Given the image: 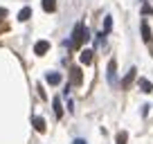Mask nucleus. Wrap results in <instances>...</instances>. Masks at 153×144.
Returning <instances> with one entry per match:
<instances>
[{"label": "nucleus", "instance_id": "nucleus-1", "mask_svg": "<svg viewBox=\"0 0 153 144\" xmlns=\"http://www.w3.org/2000/svg\"><path fill=\"white\" fill-rule=\"evenodd\" d=\"M48 48H50V45L45 43V41H43V43H38V45H36V54H43V52H45Z\"/></svg>", "mask_w": 153, "mask_h": 144}, {"label": "nucleus", "instance_id": "nucleus-2", "mask_svg": "<svg viewBox=\"0 0 153 144\" xmlns=\"http://www.w3.org/2000/svg\"><path fill=\"white\" fill-rule=\"evenodd\" d=\"M90 54H92V52H83V54H81V61H83V63H90V61H92Z\"/></svg>", "mask_w": 153, "mask_h": 144}, {"label": "nucleus", "instance_id": "nucleus-3", "mask_svg": "<svg viewBox=\"0 0 153 144\" xmlns=\"http://www.w3.org/2000/svg\"><path fill=\"white\" fill-rule=\"evenodd\" d=\"M34 124H36L38 131H45V122H43V120H34Z\"/></svg>", "mask_w": 153, "mask_h": 144}, {"label": "nucleus", "instance_id": "nucleus-4", "mask_svg": "<svg viewBox=\"0 0 153 144\" xmlns=\"http://www.w3.org/2000/svg\"><path fill=\"white\" fill-rule=\"evenodd\" d=\"M45 9H50V11L54 9V0H45Z\"/></svg>", "mask_w": 153, "mask_h": 144}, {"label": "nucleus", "instance_id": "nucleus-5", "mask_svg": "<svg viewBox=\"0 0 153 144\" xmlns=\"http://www.w3.org/2000/svg\"><path fill=\"white\" fill-rule=\"evenodd\" d=\"M124 142H126V133H122L120 137H117V144H124Z\"/></svg>", "mask_w": 153, "mask_h": 144}, {"label": "nucleus", "instance_id": "nucleus-6", "mask_svg": "<svg viewBox=\"0 0 153 144\" xmlns=\"http://www.w3.org/2000/svg\"><path fill=\"white\" fill-rule=\"evenodd\" d=\"M27 16H29V9H25L23 14H20V20H27Z\"/></svg>", "mask_w": 153, "mask_h": 144}]
</instances>
